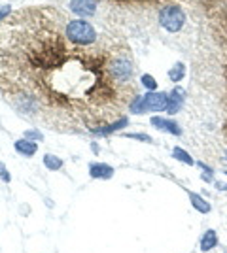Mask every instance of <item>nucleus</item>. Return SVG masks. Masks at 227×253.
I'll return each mask as SVG.
<instances>
[{
  "label": "nucleus",
  "instance_id": "f257e3e1",
  "mask_svg": "<svg viewBox=\"0 0 227 253\" xmlns=\"http://www.w3.org/2000/svg\"><path fill=\"white\" fill-rule=\"evenodd\" d=\"M15 11L0 23V89L23 100V112L38 110L66 117V125H86L91 132L104 125L121 87L114 76V57L97 47H66V34L59 31L63 15L44 17L45 8Z\"/></svg>",
  "mask_w": 227,
  "mask_h": 253
},
{
  "label": "nucleus",
  "instance_id": "f03ea898",
  "mask_svg": "<svg viewBox=\"0 0 227 253\" xmlns=\"http://www.w3.org/2000/svg\"><path fill=\"white\" fill-rule=\"evenodd\" d=\"M65 34L68 42L72 45H91L97 42V31L93 29V25L84 19H72L65 25Z\"/></svg>",
  "mask_w": 227,
  "mask_h": 253
},
{
  "label": "nucleus",
  "instance_id": "7ed1b4c3",
  "mask_svg": "<svg viewBox=\"0 0 227 253\" xmlns=\"http://www.w3.org/2000/svg\"><path fill=\"white\" fill-rule=\"evenodd\" d=\"M169 104V95L167 93H157L150 91L144 96H135L131 100L129 110L133 114H146V112H165Z\"/></svg>",
  "mask_w": 227,
  "mask_h": 253
},
{
  "label": "nucleus",
  "instance_id": "20e7f679",
  "mask_svg": "<svg viewBox=\"0 0 227 253\" xmlns=\"http://www.w3.org/2000/svg\"><path fill=\"white\" fill-rule=\"evenodd\" d=\"M185 23V13L180 6L169 4L159 11V25L169 32H178Z\"/></svg>",
  "mask_w": 227,
  "mask_h": 253
},
{
  "label": "nucleus",
  "instance_id": "39448f33",
  "mask_svg": "<svg viewBox=\"0 0 227 253\" xmlns=\"http://www.w3.org/2000/svg\"><path fill=\"white\" fill-rule=\"evenodd\" d=\"M70 11L80 15V19L97 13V0H70Z\"/></svg>",
  "mask_w": 227,
  "mask_h": 253
},
{
  "label": "nucleus",
  "instance_id": "423d86ee",
  "mask_svg": "<svg viewBox=\"0 0 227 253\" xmlns=\"http://www.w3.org/2000/svg\"><path fill=\"white\" fill-rule=\"evenodd\" d=\"M150 123L155 126V128H159V130H165V132H169V134H174V136H180V134H182V128H180V126H178V123H176V121H173V119L153 116L150 119Z\"/></svg>",
  "mask_w": 227,
  "mask_h": 253
},
{
  "label": "nucleus",
  "instance_id": "0eeeda50",
  "mask_svg": "<svg viewBox=\"0 0 227 253\" xmlns=\"http://www.w3.org/2000/svg\"><path fill=\"white\" fill-rule=\"evenodd\" d=\"M184 100H185V91L182 87H174L173 93L169 95V104H167V110H165V112H167L169 116L178 114L182 104H184Z\"/></svg>",
  "mask_w": 227,
  "mask_h": 253
},
{
  "label": "nucleus",
  "instance_id": "6e6552de",
  "mask_svg": "<svg viewBox=\"0 0 227 253\" xmlns=\"http://www.w3.org/2000/svg\"><path fill=\"white\" fill-rule=\"evenodd\" d=\"M89 176L95 179H110L114 176V169L106 163H93L89 167Z\"/></svg>",
  "mask_w": 227,
  "mask_h": 253
},
{
  "label": "nucleus",
  "instance_id": "1a4fd4ad",
  "mask_svg": "<svg viewBox=\"0 0 227 253\" xmlns=\"http://www.w3.org/2000/svg\"><path fill=\"white\" fill-rule=\"evenodd\" d=\"M15 151L19 153V155H23V157H33L34 153L38 151V144L36 142H33V140H27V138H21V140H17L15 142Z\"/></svg>",
  "mask_w": 227,
  "mask_h": 253
},
{
  "label": "nucleus",
  "instance_id": "9d476101",
  "mask_svg": "<svg viewBox=\"0 0 227 253\" xmlns=\"http://www.w3.org/2000/svg\"><path fill=\"white\" fill-rule=\"evenodd\" d=\"M127 125H129V119H127V117H121V119L114 121V123H110V125L98 126V128H95V130H93V134H110V132L121 130L123 126H127Z\"/></svg>",
  "mask_w": 227,
  "mask_h": 253
},
{
  "label": "nucleus",
  "instance_id": "9b49d317",
  "mask_svg": "<svg viewBox=\"0 0 227 253\" xmlns=\"http://www.w3.org/2000/svg\"><path fill=\"white\" fill-rule=\"evenodd\" d=\"M218 246V234L214 229H208L201 238V252H210Z\"/></svg>",
  "mask_w": 227,
  "mask_h": 253
},
{
  "label": "nucleus",
  "instance_id": "f8f14e48",
  "mask_svg": "<svg viewBox=\"0 0 227 253\" xmlns=\"http://www.w3.org/2000/svg\"><path fill=\"white\" fill-rule=\"evenodd\" d=\"M187 195H189L191 206H193L197 211H201V213H208V211H210V204H208L201 195H197V193H187Z\"/></svg>",
  "mask_w": 227,
  "mask_h": 253
},
{
  "label": "nucleus",
  "instance_id": "ddd939ff",
  "mask_svg": "<svg viewBox=\"0 0 227 253\" xmlns=\"http://www.w3.org/2000/svg\"><path fill=\"white\" fill-rule=\"evenodd\" d=\"M184 76H185V66L182 63H176L169 70V80L173 82V84H178V82H182L184 80Z\"/></svg>",
  "mask_w": 227,
  "mask_h": 253
},
{
  "label": "nucleus",
  "instance_id": "4468645a",
  "mask_svg": "<svg viewBox=\"0 0 227 253\" xmlns=\"http://www.w3.org/2000/svg\"><path fill=\"white\" fill-rule=\"evenodd\" d=\"M44 167H45L47 170H61L63 169V161L57 157V155L47 153V155L44 157Z\"/></svg>",
  "mask_w": 227,
  "mask_h": 253
},
{
  "label": "nucleus",
  "instance_id": "2eb2a0df",
  "mask_svg": "<svg viewBox=\"0 0 227 253\" xmlns=\"http://www.w3.org/2000/svg\"><path fill=\"white\" fill-rule=\"evenodd\" d=\"M173 157L178 159V161H180V163H184V165H189V167H191V165H195V161L189 157V153H187V151H184L182 148H174L173 149Z\"/></svg>",
  "mask_w": 227,
  "mask_h": 253
},
{
  "label": "nucleus",
  "instance_id": "dca6fc26",
  "mask_svg": "<svg viewBox=\"0 0 227 253\" xmlns=\"http://www.w3.org/2000/svg\"><path fill=\"white\" fill-rule=\"evenodd\" d=\"M140 84L144 85V89H148V91H155V89H157V82H155V78H153L151 74L142 76Z\"/></svg>",
  "mask_w": 227,
  "mask_h": 253
},
{
  "label": "nucleus",
  "instance_id": "f3484780",
  "mask_svg": "<svg viewBox=\"0 0 227 253\" xmlns=\"http://www.w3.org/2000/svg\"><path fill=\"white\" fill-rule=\"evenodd\" d=\"M25 138H27V140H33V142H42L44 134L38 128H29V130L25 132Z\"/></svg>",
  "mask_w": 227,
  "mask_h": 253
},
{
  "label": "nucleus",
  "instance_id": "a211bd4d",
  "mask_svg": "<svg viewBox=\"0 0 227 253\" xmlns=\"http://www.w3.org/2000/svg\"><path fill=\"white\" fill-rule=\"evenodd\" d=\"M0 178H2V181H4V183H10V181H11L10 172L6 170V165H4V163H0Z\"/></svg>",
  "mask_w": 227,
  "mask_h": 253
},
{
  "label": "nucleus",
  "instance_id": "6ab92c4d",
  "mask_svg": "<svg viewBox=\"0 0 227 253\" xmlns=\"http://www.w3.org/2000/svg\"><path fill=\"white\" fill-rule=\"evenodd\" d=\"M123 136L127 138H135V140H142V142H151V136H148V134H129V132H123Z\"/></svg>",
  "mask_w": 227,
  "mask_h": 253
},
{
  "label": "nucleus",
  "instance_id": "aec40b11",
  "mask_svg": "<svg viewBox=\"0 0 227 253\" xmlns=\"http://www.w3.org/2000/svg\"><path fill=\"white\" fill-rule=\"evenodd\" d=\"M10 13H11V8L8 6V4H6V6H2V8H0V23L4 21V19L10 15Z\"/></svg>",
  "mask_w": 227,
  "mask_h": 253
},
{
  "label": "nucleus",
  "instance_id": "412c9836",
  "mask_svg": "<svg viewBox=\"0 0 227 253\" xmlns=\"http://www.w3.org/2000/svg\"><path fill=\"white\" fill-rule=\"evenodd\" d=\"M216 187H218V189H224V191H226L227 189V183H220V181H218Z\"/></svg>",
  "mask_w": 227,
  "mask_h": 253
},
{
  "label": "nucleus",
  "instance_id": "4be33fe9",
  "mask_svg": "<svg viewBox=\"0 0 227 253\" xmlns=\"http://www.w3.org/2000/svg\"><path fill=\"white\" fill-rule=\"evenodd\" d=\"M226 174H227V172H226Z\"/></svg>",
  "mask_w": 227,
  "mask_h": 253
},
{
  "label": "nucleus",
  "instance_id": "5701e85b",
  "mask_svg": "<svg viewBox=\"0 0 227 253\" xmlns=\"http://www.w3.org/2000/svg\"><path fill=\"white\" fill-rule=\"evenodd\" d=\"M226 155H227V153H226Z\"/></svg>",
  "mask_w": 227,
  "mask_h": 253
}]
</instances>
